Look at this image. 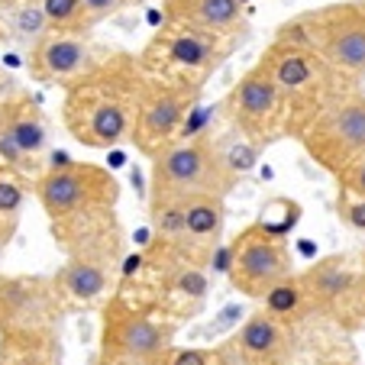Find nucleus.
I'll return each mask as SVG.
<instances>
[{
    "label": "nucleus",
    "mask_w": 365,
    "mask_h": 365,
    "mask_svg": "<svg viewBox=\"0 0 365 365\" xmlns=\"http://www.w3.org/2000/svg\"><path fill=\"white\" fill-rule=\"evenodd\" d=\"M223 365H291L294 359V327L272 317L265 307L252 310L236 333L220 346Z\"/></svg>",
    "instance_id": "16"
},
{
    "label": "nucleus",
    "mask_w": 365,
    "mask_h": 365,
    "mask_svg": "<svg viewBox=\"0 0 365 365\" xmlns=\"http://www.w3.org/2000/svg\"><path fill=\"white\" fill-rule=\"evenodd\" d=\"M65 301L48 275H0V336L58 333Z\"/></svg>",
    "instance_id": "12"
},
{
    "label": "nucleus",
    "mask_w": 365,
    "mask_h": 365,
    "mask_svg": "<svg viewBox=\"0 0 365 365\" xmlns=\"http://www.w3.org/2000/svg\"><path fill=\"white\" fill-rule=\"evenodd\" d=\"M297 143L333 178L365 155V94L346 91L301 130Z\"/></svg>",
    "instance_id": "8"
},
{
    "label": "nucleus",
    "mask_w": 365,
    "mask_h": 365,
    "mask_svg": "<svg viewBox=\"0 0 365 365\" xmlns=\"http://www.w3.org/2000/svg\"><path fill=\"white\" fill-rule=\"evenodd\" d=\"M20 4H26V0H0V7H20Z\"/></svg>",
    "instance_id": "32"
},
{
    "label": "nucleus",
    "mask_w": 365,
    "mask_h": 365,
    "mask_svg": "<svg viewBox=\"0 0 365 365\" xmlns=\"http://www.w3.org/2000/svg\"><path fill=\"white\" fill-rule=\"evenodd\" d=\"M362 317H365V255H362Z\"/></svg>",
    "instance_id": "31"
},
{
    "label": "nucleus",
    "mask_w": 365,
    "mask_h": 365,
    "mask_svg": "<svg viewBox=\"0 0 365 365\" xmlns=\"http://www.w3.org/2000/svg\"><path fill=\"white\" fill-rule=\"evenodd\" d=\"M200 91H204L200 84L145 78L136 130H133V139H130L136 145V152H143L145 159L152 162L159 152H165L168 145L178 143L181 126H185L187 113L194 110Z\"/></svg>",
    "instance_id": "11"
},
{
    "label": "nucleus",
    "mask_w": 365,
    "mask_h": 365,
    "mask_svg": "<svg viewBox=\"0 0 365 365\" xmlns=\"http://www.w3.org/2000/svg\"><path fill=\"white\" fill-rule=\"evenodd\" d=\"M145 71L133 52H107L88 75L65 88L62 126L84 149L130 143L139 117Z\"/></svg>",
    "instance_id": "1"
},
{
    "label": "nucleus",
    "mask_w": 365,
    "mask_h": 365,
    "mask_svg": "<svg viewBox=\"0 0 365 365\" xmlns=\"http://www.w3.org/2000/svg\"><path fill=\"white\" fill-rule=\"evenodd\" d=\"M33 194L48 223L68 220L84 210L120 204V181L110 168L94 162H56L33 181Z\"/></svg>",
    "instance_id": "5"
},
{
    "label": "nucleus",
    "mask_w": 365,
    "mask_h": 365,
    "mask_svg": "<svg viewBox=\"0 0 365 365\" xmlns=\"http://www.w3.org/2000/svg\"><path fill=\"white\" fill-rule=\"evenodd\" d=\"M343 81L365 78V7L333 4L288 23Z\"/></svg>",
    "instance_id": "7"
},
{
    "label": "nucleus",
    "mask_w": 365,
    "mask_h": 365,
    "mask_svg": "<svg viewBox=\"0 0 365 365\" xmlns=\"http://www.w3.org/2000/svg\"><path fill=\"white\" fill-rule=\"evenodd\" d=\"M178 324L149 307L126 301L113 291V297L101 307V349L133 356L143 362H155L165 349L175 346Z\"/></svg>",
    "instance_id": "10"
},
{
    "label": "nucleus",
    "mask_w": 365,
    "mask_h": 365,
    "mask_svg": "<svg viewBox=\"0 0 365 365\" xmlns=\"http://www.w3.org/2000/svg\"><path fill=\"white\" fill-rule=\"evenodd\" d=\"M103 56H107V52H101V48L91 42V36L46 29V33L36 36L33 48H29L26 68L36 84L68 88V84H75L81 75H88Z\"/></svg>",
    "instance_id": "17"
},
{
    "label": "nucleus",
    "mask_w": 365,
    "mask_h": 365,
    "mask_svg": "<svg viewBox=\"0 0 365 365\" xmlns=\"http://www.w3.org/2000/svg\"><path fill=\"white\" fill-rule=\"evenodd\" d=\"M336 187L339 191H346V194H352V197H365V155L362 159H356L343 175H339Z\"/></svg>",
    "instance_id": "27"
},
{
    "label": "nucleus",
    "mask_w": 365,
    "mask_h": 365,
    "mask_svg": "<svg viewBox=\"0 0 365 365\" xmlns=\"http://www.w3.org/2000/svg\"><path fill=\"white\" fill-rule=\"evenodd\" d=\"M120 265L113 262H97V259H65V265L56 272V288L62 294L65 307H94V304H107L110 291L117 284Z\"/></svg>",
    "instance_id": "20"
},
{
    "label": "nucleus",
    "mask_w": 365,
    "mask_h": 365,
    "mask_svg": "<svg viewBox=\"0 0 365 365\" xmlns=\"http://www.w3.org/2000/svg\"><path fill=\"white\" fill-rule=\"evenodd\" d=\"M81 4H84V10H88V16L94 20V26L103 20H110V16H117L120 10H126V0H81Z\"/></svg>",
    "instance_id": "28"
},
{
    "label": "nucleus",
    "mask_w": 365,
    "mask_h": 365,
    "mask_svg": "<svg viewBox=\"0 0 365 365\" xmlns=\"http://www.w3.org/2000/svg\"><path fill=\"white\" fill-rule=\"evenodd\" d=\"M23 200H26V178L16 175L14 168L0 165V236L14 240L23 214Z\"/></svg>",
    "instance_id": "24"
},
{
    "label": "nucleus",
    "mask_w": 365,
    "mask_h": 365,
    "mask_svg": "<svg viewBox=\"0 0 365 365\" xmlns=\"http://www.w3.org/2000/svg\"><path fill=\"white\" fill-rule=\"evenodd\" d=\"M162 20L185 23L240 42L246 36V4L242 0H162Z\"/></svg>",
    "instance_id": "19"
},
{
    "label": "nucleus",
    "mask_w": 365,
    "mask_h": 365,
    "mask_svg": "<svg viewBox=\"0 0 365 365\" xmlns=\"http://www.w3.org/2000/svg\"><path fill=\"white\" fill-rule=\"evenodd\" d=\"M336 217L346 230L365 236V197H352L346 191H336Z\"/></svg>",
    "instance_id": "26"
},
{
    "label": "nucleus",
    "mask_w": 365,
    "mask_h": 365,
    "mask_svg": "<svg viewBox=\"0 0 365 365\" xmlns=\"http://www.w3.org/2000/svg\"><path fill=\"white\" fill-rule=\"evenodd\" d=\"M20 84H16L14 81V78H10L7 75V71H4V68H0V103H4V101H7V97H14V94H20Z\"/></svg>",
    "instance_id": "30"
},
{
    "label": "nucleus",
    "mask_w": 365,
    "mask_h": 365,
    "mask_svg": "<svg viewBox=\"0 0 365 365\" xmlns=\"http://www.w3.org/2000/svg\"><path fill=\"white\" fill-rule=\"evenodd\" d=\"M262 307L269 310L272 317H278L282 324H288V327L304 324L307 317H317V314H314V307H310V301H307V291H304L297 272L284 284H278L269 297H265Z\"/></svg>",
    "instance_id": "22"
},
{
    "label": "nucleus",
    "mask_w": 365,
    "mask_h": 365,
    "mask_svg": "<svg viewBox=\"0 0 365 365\" xmlns=\"http://www.w3.org/2000/svg\"><path fill=\"white\" fill-rule=\"evenodd\" d=\"M52 240L65 252V259H97V262H123L126 233L117 207H97L84 210L68 220L48 223Z\"/></svg>",
    "instance_id": "15"
},
{
    "label": "nucleus",
    "mask_w": 365,
    "mask_h": 365,
    "mask_svg": "<svg viewBox=\"0 0 365 365\" xmlns=\"http://www.w3.org/2000/svg\"><path fill=\"white\" fill-rule=\"evenodd\" d=\"M139 4H143V0H126V7H139Z\"/></svg>",
    "instance_id": "33"
},
{
    "label": "nucleus",
    "mask_w": 365,
    "mask_h": 365,
    "mask_svg": "<svg viewBox=\"0 0 365 365\" xmlns=\"http://www.w3.org/2000/svg\"><path fill=\"white\" fill-rule=\"evenodd\" d=\"M236 48V39L204 33V29L185 26V23H165L159 33H152L145 48L139 52L145 78H162V81H185L204 88L207 78L223 65V58Z\"/></svg>",
    "instance_id": "4"
},
{
    "label": "nucleus",
    "mask_w": 365,
    "mask_h": 365,
    "mask_svg": "<svg viewBox=\"0 0 365 365\" xmlns=\"http://www.w3.org/2000/svg\"><path fill=\"white\" fill-rule=\"evenodd\" d=\"M94 365H152V362H143V359H133V356H120V352H97Z\"/></svg>",
    "instance_id": "29"
},
{
    "label": "nucleus",
    "mask_w": 365,
    "mask_h": 365,
    "mask_svg": "<svg viewBox=\"0 0 365 365\" xmlns=\"http://www.w3.org/2000/svg\"><path fill=\"white\" fill-rule=\"evenodd\" d=\"M223 200L227 197H217V194H197V197L181 200V242L175 255L194 265H207L214 259L223 242V230H227Z\"/></svg>",
    "instance_id": "18"
},
{
    "label": "nucleus",
    "mask_w": 365,
    "mask_h": 365,
    "mask_svg": "<svg viewBox=\"0 0 365 365\" xmlns=\"http://www.w3.org/2000/svg\"><path fill=\"white\" fill-rule=\"evenodd\" d=\"M48 123L39 101L26 91L0 103V165L14 168L26 181H36L46 172Z\"/></svg>",
    "instance_id": "13"
},
{
    "label": "nucleus",
    "mask_w": 365,
    "mask_h": 365,
    "mask_svg": "<svg viewBox=\"0 0 365 365\" xmlns=\"http://www.w3.org/2000/svg\"><path fill=\"white\" fill-rule=\"evenodd\" d=\"M33 4L42 10L46 29L78 33V36H91V29H94V20L88 16L81 0H33Z\"/></svg>",
    "instance_id": "23"
},
{
    "label": "nucleus",
    "mask_w": 365,
    "mask_h": 365,
    "mask_svg": "<svg viewBox=\"0 0 365 365\" xmlns=\"http://www.w3.org/2000/svg\"><path fill=\"white\" fill-rule=\"evenodd\" d=\"M314 314L352 324L362 317V259L352 255H327L310 269L297 272Z\"/></svg>",
    "instance_id": "14"
},
{
    "label": "nucleus",
    "mask_w": 365,
    "mask_h": 365,
    "mask_svg": "<svg viewBox=\"0 0 365 365\" xmlns=\"http://www.w3.org/2000/svg\"><path fill=\"white\" fill-rule=\"evenodd\" d=\"M0 365H62V336L58 333L0 336Z\"/></svg>",
    "instance_id": "21"
},
{
    "label": "nucleus",
    "mask_w": 365,
    "mask_h": 365,
    "mask_svg": "<svg viewBox=\"0 0 365 365\" xmlns=\"http://www.w3.org/2000/svg\"><path fill=\"white\" fill-rule=\"evenodd\" d=\"M227 275L240 294L252 301H265L278 284L294 275V255L284 236L265 230L262 223H249L230 242Z\"/></svg>",
    "instance_id": "9"
},
{
    "label": "nucleus",
    "mask_w": 365,
    "mask_h": 365,
    "mask_svg": "<svg viewBox=\"0 0 365 365\" xmlns=\"http://www.w3.org/2000/svg\"><path fill=\"white\" fill-rule=\"evenodd\" d=\"M240 175L230 168L220 143L207 136L178 139L152 159L149 168V200H185L197 194L227 197Z\"/></svg>",
    "instance_id": "3"
},
{
    "label": "nucleus",
    "mask_w": 365,
    "mask_h": 365,
    "mask_svg": "<svg viewBox=\"0 0 365 365\" xmlns=\"http://www.w3.org/2000/svg\"><path fill=\"white\" fill-rule=\"evenodd\" d=\"M220 107L223 120L233 126L236 136L255 149L288 136V103L262 58L230 88Z\"/></svg>",
    "instance_id": "6"
},
{
    "label": "nucleus",
    "mask_w": 365,
    "mask_h": 365,
    "mask_svg": "<svg viewBox=\"0 0 365 365\" xmlns=\"http://www.w3.org/2000/svg\"><path fill=\"white\" fill-rule=\"evenodd\" d=\"M262 62L269 65L284 103H288V136H301V130L314 117L330 107L339 94L343 78L324 62V58L301 39L291 26H282L272 46L262 52Z\"/></svg>",
    "instance_id": "2"
},
{
    "label": "nucleus",
    "mask_w": 365,
    "mask_h": 365,
    "mask_svg": "<svg viewBox=\"0 0 365 365\" xmlns=\"http://www.w3.org/2000/svg\"><path fill=\"white\" fill-rule=\"evenodd\" d=\"M152 365H223V362L217 346L214 349H207V346H172Z\"/></svg>",
    "instance_id": "25"
}]
</instances>
